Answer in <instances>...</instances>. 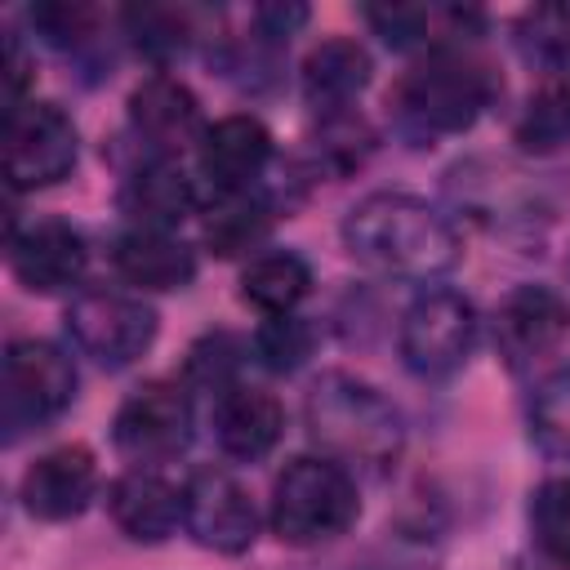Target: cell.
<instances>
[{
	"mask_svg": "<svg viewBox=\"0 0 570 570\" xmlns=\"http://www.w3.org/2000/svg\"><path fill=\"white\" fill-rule=\"evenodd\" d=\"M347 254L392 281H436L459 263V236L441 209L410 191H374L343 218Z\"/></svg>",
	"mask_w": 570,
	"mask_h": 570,
	"instance_id": "1",
	"label": "cell"
},
{
	"mask_svg": "<svg viewBox=\"0 0 570 570\" xmlns=\"http://www.w3.org/2000/svg\"><path fill=\"white\" fill-rule=\"evenodd\" d=\"M303 419L321 454L347 472L383 476L401 459L405 423L396 405L352 374H321L303 401Z\"/></svg>",
	"mask_w": 570,
	"mask_h": 570,
	"instance_id": "2",
	"label": "cell"
},
{
	"mask_svg": "<svg viewBox=\"0 0 570 570\" xmlns=\"http://www.w3.org/2000/svg\"><path fill=\"white\" fill-rule=\"evenodd\" d=\"M494 102V76L463 53H428L392 89V116L410 138L463 134Z\"/></svg>",
	"mask_w": 570,
	"mask_h": 570,
	"instance_id": "3",
	"label": "cell"
},
{
	"mask_svg": "<svg viewBox=\"0 0 570 570\" xmlns=\"http://www.w3.org/2000/svg\"><path fill=\"white\" fill-rule=\"evenodd\" d=\"M356 512H361V503H356L352 472L321 454V459H294L276 476L267 521L281 543L312 548V543L338 539L356 521Z\"/></svg>",
	"mask_w": 570,
	"mask_h": 570,
	"instance_id": "4",
	"label": "cell"
},
{
	"mask_svg": "<svg viewBox=\"0 0 570 570\" xmlns=\"http://www.w3.org/2000/svg\"><path fill=\"white\" fill-rule=\"evenodd\" d=\"M76 396V365L58 343L18 338L4 352V383H0V423L4 436L18 441L53 423Z\"/></svg>",
	"mask_w": 570,
	"mask_h": 570,
	"instance_id": "5",
	"label": "cell"
},
{
	"mask_svg": "<svg viewBox=\"0 0 570 570\" xmlns=\"http://www.w3.org/2000/svg\"><path fill=\"white\" fill-rule=\"evenodd\" d=\"M476 343V312L459 289L428 285L401 316V356L419 379L454 374Z\"/></svg>",
	"mask_w": 570,
	"mask_h": 570,
	"instance_id": "6",
	"label": "cell"
},
{
	"mask_svg": "<svg viewBox=\"0 0 570 570\" xmlns=\"http://www.w3.org/2000/svg\"><path fill=\"white\" fill-rule=\"evenodd\" d=\"M76 125L53 102H22L4 111V178L13 191L53 187L76 169Z\"/></svg>",
	"mask_w": 570,
	"mask_h": 570,
	"instance_id": "7",
	"label": "cell"
},
{
	"mask_svg": "<svg viewBox=\"0 0 570 570\" xmlns=\"http://www.w3.org/2000/svg\"><path fill=\"white\" fill-rule=\"evenodd\" d=\"M67 334L89 361L107 370H125L156 343V312L142 298L116 289H89L67 307Z\"/></svg>",
	"mask_w": 570,
	"mask_h": 570,
	"instance_id": "8",
	"label": "cell"
},
{
	"mask_svg": "<svg viewBox=\"0 0 570 570\" xmlns=\"http://www.w3.org/2000/svg\"><path fill=\"white\" fill-rule=\"evenodd\" d=\"M111 441L138 468L178 459L191 445V401L178 383H142L111 423Z\"/></svg>",
	"mask_w": 570,
	"mask_h": 570,
	"instance_id": "9",
	"label": "cell"
},
{
	"mask_svg": "<svg viewBox=\"0 0 570 570\" xmlns=\"http://www.w3.org/2000/svg\"><path fill=\"white\" fill-rule=\"evenodd\" d=\"M183 525L209 552H245L258 534L249 490L227 468H196L183 485Z\"/></svg>",
	"mask_w": 570,
	"mask_h": 570,
	"instance_id": "10",
	"label": "cell"
},
{
	"mask_svg": "<svg viewBox=\"0 0 570 570\" xmlns=\"http://www.w3.org/2000/svg\"><path fill=\"white\" fill-rule=\"evenodd\" d=\"M570 334V303L548 285H517L494 312V347L512 370L548 361Z\"/></svg>",
	"mask_w": 570,
	"mask_h": 570,
	"instance_id": "11",
	"label": "cell"
},
{
	"mask_svg": "<svg viewBox=\"0 0 570 570\" xmlns=\"http://www.w3.org/2000/svg\"><path fill=\"white\" fill-rule=\"evenodd\" d=\"M9 267L31 294L71 289L89 267L85 236L62 218H40L22 232H9Z\"/></svg>",
	"mask_w": 570,
	"mask_h": 570,
	"instance_id": "12",
	"label": "cell"
},
{
	"mask_svg": "<svg viewBox=\"0 0 570 570\" xmlns=\"http://www.w3.org/2000/svg\"><path fill=\"white\" fill-rule=\"evenodd\" d=\"M129 129L142 147H151V156H169L183 151L187 142H200V102L196 94L174 80V76H147L134 94H129Z\"/></svg>",
	"mask_w": 570,
	"mask_h": 570,
	"instance_id": "13",
	"label": "cell"
},
{
	"mask_svg": "<svg viewBox=\"0 0 570 570\" xmlns=\"http://www.w3.org/2000/svg\"><path fill=\"white\" fill-rule=\"evenodd\" d=\"M98 490V463L85 445H58L22 472V508L40 521H71Z\"/></svg>",
	"mask_w": 570,
	"mask_h": 570,
	"instance_id": "14",
	"label": "cell"
},
{
	"mask_svg": "<svg viewBox=\"0 0 570 570\" xmlns=\"http://www.w3.org/2000/svg\"><path fill=\"white\" fill-rule=\"evenodd\" d=\"M196 147H200V174L214 187V196L254 191L272 160V134L254 116H227L209 125Z\"/></svg>",
	"mask_w": 570,
	"mask_h": 570,
	"instance_id": "15",
	"label": "cell"
},
{
	"mask_svg": "<svg viewBox=\"0 0 570 570\" xmlns=\"http://www.w3.org/2000/svg\"><path fill=\"white\" fill-rule=\"evenodd\" d=\"M107 512L116 530L134 543H165L183 525V490H174L151 468H129L107 490Z\"/></svg>",
	"mask_w": 570,
	"mask_h": 570,
	"instance_id": "16",
	"label": "cell"
},
{
	"mask_svg": "<svg viewBox=\"0 0 570 570\" xmlns=\"http://www.w3.org/2000/svg\"><path fill=\"white\" fill-rule=\"evenodd\" d=\"M200 191L187 178V169L169 156H151L142 160L125 187H120V209L138 232H169L178 227L187 214H196Z\"/></svg>",
	"mask_w": 570,
	"mask_h": 570,
	"instance_id": "17",
	"label": "cell"
},
{
	"mask_svg": "<svg viewBox=\"0 0 570 570\" xmlns=\"http://www.w3.org/2000/svg\"><path fill=\"white\" fill-rule=\"evenodd\" d=\"M281 428H285V410L263 387L232 383L214 401V436H218V450L227 459L254 463V459L272 454L276 441H281Z\"/></svg>",
	"mask_w": 570,
	"mask_h": 570,
	"instance_id": "18",
	"label": "cell"
},
{
	"mask_svg": "<svg viewBox=\"0 0 570 570\" xmlns=\"http://www.w3.org/2000/svg\"><path fill=\"white\" fill-rule=\"evenodd\" d=\"M365 85H370V53L347 36L321 40L303 58V98L312 111H321V120L347 116V107L361 98Z\"/></svg>",
	"mask_w": 570,
	"mask_h": 570,
	"instance_id": "19",
	"label": "cell"
},
{
	"mask_svg": "<svg viewBox=\"0 0 570 570\" xmlns=\"http://www.w3.org/2000/svg\"><path fill=\"white\" fill-rule=\"evenodd\" d=\"M365 18L387 45L428 53H445L450 40H468L481 27V13L459 4H374Z\"/></svg>",
	"mask_w": 570,
	"mask_h": 570,
	"instance_id": "20",
	"label": "cell"
},
{
	"mask_svg": "<svg viewBox=\"0 0 570 570\" xmlns=\"http://www.w3.org/2000/svg\"><path fill=\"white\" fill-rule=\"evenodd\" d=\"M111 263L129 285H142V289H183L196 276V254L169 232L129 227L125 236H116Z\"/></svg>",
	"mask_w": 570,
	"mask_h": 570,
	"instance_id": "21",
	"label": "cell"
},
{
	"mask_svg": "<svg viewBox=\"0 0 570 570\" xmlns=\"http://www.w3.org/2000/svg\"><path fill=\"white\" fill-rule=\"evenodd\" d=\"M312 289V267L303 254L294 249H272L249 258V267L240 272V298L267 316H289Z\"/></svg>",
	"mask_w": 570,
	"mask_h": 570,
	"instance_id": "22",
	"label": "cell"
},
{
	"mask_svg": "<svg viewBox=\"0 0 570 570\" xmlns=\"http://www.w3.org/2000/svg\"><path fill=\"white\" fill-rule=\"evenodd\" d=\"M205 214H209L205 218V240L223 258H232V254L254 249L267 236V227L276 218V205H272L267 191L254 187V191H223V196H214V205Z\"/></svg>",
	"mask_w": 570,
	"mask_h": 570,
	"instance_id": "23",
	"label": "cell"
},
{
	"mask_svg": "<svg viewBox=\"0 0 570 570\" xmlns=\"http://www.w3.org/2000/svg\"><path fill=\"white\" fill-rule=\"evenodd\" d=\"M512 40L521 58L548 76L570 71V4H534L517 18Z\"/></svg>",
	"mask_w": 570,
	"mask_h": 570,
	"instance_id": "24",
	"label": "cell"
},
{
	"mask_svg": "<svg viewBox=\"0 0 570 570\" xmlns=\"http://www.w3.org/2000/svg\"><path fill=\"white\" fill-rule=\"evenodd\" d=\"M517 142L534 156L570 147V80H548L543 89L530 94L517 120Z\"/></svg>",
	"mask_w": 570,
	"mask_h": 570,
	"instance_id": "25",
	"label": "cell"
},
{
	"mask_svg": "<svg viewBox=\"0 0 570 570\" xmlns=\"http://www.w3.org/2000/svg\"><path fill=\"white\" fill-rule=\"evenodd\" d=\"M530 530L548 561L570 566V476H552L530 494Z\"/></svg>",
	"mask_w": 570,
	"mask_h": 570,
	"instance_id": "26",
	"label": "cell"
},
{
	"mask_svg": "<svg viewBox=\"0 0 570 570\" xmlns=\"http://www.w3.org/2000/svg\"><path fill=\"white\" fill-rule=\"evenodd\" d=\"M530 436L543 454L570 459V370H557L539 383L530 401Z\"/></svg>",
	"mask_w": 570,
	"mask_h": 570,
	"instance_id": "27",
	"label": "cell"
},
{
	"mask_svg": "<svg viewBox=\"0 0 570 570\" xmlns=\"http://www.w3.org/2000/svg\"><path fill=\"white\" fill-rule=\"evenodd\" d=\"M312 343H316V330L303 321V316H267L254 334V356L276 370V374H289L298 370L307 356H312Z\"/></svg>",
	"mask_w": 570,
	"mask_h": 570,
	"instance_id": "28",
	"label": "cell"
},
{
	"mask_svg": "<svg viewBox=\"0 0 570 570\" xmlns=\"http://www.w3.org/2000/svg\"><path fill=\"white\" fill-rule=\"evenodd\" d=\"M27 18H31L36 36L58 45V49H76L94 31V9L80 4V0H45V4H31Z\"/></svg>",
	"mask_w": 570,
	"mask_h": 570,
	"instance_id": "29",
	"label": "cell"
},
{
	"mask_svg": "<svg viewBox=\"0 0 570 570\" xmlns=\"http://www.w3.org/2000/svg\"><path fill=\"white\" fill-rule=\"evenodd\" d=\"M129 27L138 36V49H147L151 58H174L187 45L183 13H174V9H134L129 13Z\"/></svg>",
	"mask_w": 570,
	"mask_h": 570,
	"instance_id": "30",
	"label": "cell"
},
{
	"mask_svg": "<svg viewBox=\"0 0 570 570\" xmlns=\"http://www.w3.org/2000/svg\"><path fill=\"white\" fill-rule=\"evenodd\" d=\"M236 365H240V347L227 338V334H209L205 343L191 347V361H187V374L214 392H227L236 379Z\"/></svg>",
	"mask_w": 570,
	"mask_h": 570,
	"instance_id": "31",
	"label": "cell"
},
{
	"mask_svg": "<svg viewBox=\"0 0 570 570\" xmlns=\"http://www.w3.org/2000/svg\"><path fill=\"white\" fill-rule=\"evenodd\" d=\"M27 85H31V62H27L18 36H9V45H4V98H9V111L22 107Z\"/></svg>",
	"mask_w": 570,
	"mask_h": 570,
	"instance_id": "32",
	"label": "cell"
},
{
	"mask_svg": "<svg viewBox=\"0 0 570 570\" xmlns=\"http://www.w3.org/2000/svg\"><path fill=\"white\" fill-rule=\"evenodd\" d=\"M254 18H258L267 40H281V36H294V27L307 22V9L303 4H263Z\"/></svg>",
	"mask_w": 570,
	"mask_h": 570,
	"instance_id": "33",
	"label": "cell"
}]
</instances>
